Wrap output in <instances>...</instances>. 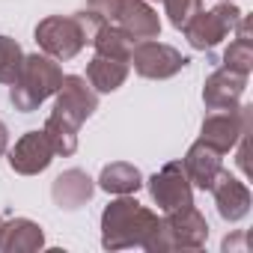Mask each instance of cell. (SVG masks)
Returning a JSON list of instances; mask_svg holds the SVG:
<instances>
[{"mask_svg": "<svg viewBox=\"0 0 253 253\" xmlns=\"http://www.w3.org/2000/svg\"><path fill=\"white\" fill-rule=\"evenodd\" d=\"M158 214L128 194L113 200L101 211V244L107 250H125V247H146L158 226Z\"/></svg>", "mask_w": 253, "mask_h": 253, "instance_id": "6da1fadb", "label": "cell"}, {"mask_svg": "<svg viewBox=\"0 0 253 253\" xmlns=\"http://www.w3.org/2000/svg\"><path fill=\"white\" fill-rule=\"evenodd\" d=\"M63 84V69L54 63V57L48 54H24L21 72L15 78V84H9V101L15 110L30 113L36 110L45 98H51Z\"/></svg>", "mask_w": 253, "mask_h": 253, "instance_id": "7a4b0ae2", "label": "cell"}, {"mask_svg": "<svg viewBox=\"0 0 253 253\" xmlns=\"http://www.w3.org/2000/svg\"><path fill=\"white\" fill-rule=\"evenodd\" d=\"M209 238V223L206 217L194 209H176V211H164V217L158 220L152 238L146 241L143 250L149 253H161V250H200Z\"/></svg>", "mask_w": 253, "mask_h": 253, "instance_id": "3957f363", "label": "cell"}, {"mask_svg": "<svg viewBox=\"0 0 253 253\" xmlns=\"http://www.w3.org/2000/svg\"><path fill=\"white\" fill-rule=\"evenodd\" d=\"M86 9L98 12L104 18V24L119 27L134 42L158 39V33H161L158 12L146 3V0H86Z\"/></svg>", "mask_w": 253, "mask_h": 253, "instance_id": "277c9868", "label": "cell"}, {"mask_svg": "<svg viewBox=\"0 0 253 253\" xmlns=\"http://www.w3.org/2000/svg\"><path fill=\"white\" fill-rule=\"evenodd\" d=\"M241 15H244V12H241L238 6H232L229 0H220L214 9H209V12L200 9V12L191 18V24L185 27V36H188L191 48H197V51H211L214 45H220V42L238 27Z\"/></svg>", "mask_w": 253, "mask_h": 253, "instance_id": "5b68a950", "label": "cell"}, {"mask_svg": "<svg viewBox=\"0 0 253 253\" xmlns=\"http://www.w3.org/2000/svg\"><path fill=\"white\" fill-rule=\"evenodd\" d=\"M36 45L54 60H72L84 51L86 36L75 15H48L36 24Z\"/></svg>", "mask_w": 253, "mask_h": 253, "instance_id": "8992f818", "label": "cell"}, {"mask_svg": "<svg viewBox=\"0 0 253 253\" xmlns=\"http://www.w3.org/2000/svg\"><path fill=\"white\" fill-rule=\"evenodd\" d=\"M250 116L253 107L250 104H238L232 110H211L203 119V128H200V140L209 143L211 149H217L220 155L235 149L238 137L250 131Z\"/></svg>", "mask_w": 253, "mask_h": 253, "instance_id": "52a82bcc", "label": "cell"}, {"mask_svg": "<svg viewBox=\"0 0 253 253\" xmlns=\"http://www.w3.org/2000/svg\"><path fill=\"white\" fill-rule=\"evenodd\" d=\"M134 72L140 78H149V81H167L173 75H179L191 60L176 51L173 45H164V42H155V39H146V42H137L134 51H131V60Z\"/></svg>", "mask_w": 253, "mask_h": 253, "instance_id": "ba28073f", "label": "cell"}, {"mask_svg": "<svg viewBox=\"0 0 253 253\" xmlns=\"http://www.w3.org/2000/svg\"><path fill=\"white\" fill-rule=\"evenodd\" d=\"M54 95H57V104H54L51 113L60 116L63 122L75 125V128H81L98 107V92L81 75H63V84Z\"/></svg>", "mask_w": 253, "mask_h": 253, "instance_id": "9c48e42d", "label": "cell"}, {"mask_svg": "<svg viewBox=\"0 0 253 253\" xmlns=\"http://www.w3.org/2000/svg\"><path fill=\"white\" fill-rule=\"evenodd\" d=\"M149 194L161 211H176L185 206H194V185L179 161L164 164L152 179H149Z\"/></svg>", "mask_w": 253, "mask_h": 253, "instance_id": "30bf717a", "label": "cell"}, {"mask_svg": "<svg viewBox=\"0 0 253 253\" xmlns=\"http://www.w3.org/2000/svg\"><path fill=\"white\" fill-rule=\"evenodd\" d=\"M54 161V146L45 137V131H27L12 149H9V167L21 176H36L48 170Z\"/></svg>", "mask_w": 253, "mask_h": 253, "instance_id": "8fae6325", "label": "cell"}, {"mask_svg": "<svg viewBox=\"0 0 253 253\" xmlns=\"http://www.w3.org/2000/svg\"><path fill=\"white\" fill-rule=\"evenodd\" d=\"M247 86V75H238L232 69H217L203 84V101L209 110H232L241 104Z\"/></svg>", "mask_w": 253, "mask_h": 253, "instance_id": "7c38bea8", "label": "cell"}, {"mask_svg": "<svg viewBox=\"0 0 253 253\" xmlns=\"http://www.w3.org/2000/svg\"><path fill=\"white\" fill-rule=\"evenodd\" d=\"M209 191L214 194L217 214H220L226 223H235V220H241V217L250 211V191H247V185L238 182L235 176H229L226 170L217 173V179L211 182Z\"/></svg>", "mask_w": 253, "mask_h": 253, "instance_id": "4fadbf2b", "label": "cell"}, {"mask_svg": "<svg viewBox=\"0 0 253 253\" xmlns=\"http://www.w3.org/2000/svg\"><path fill=\"white\" fill-rule=\"evenodd\" d=\"M92 191H95V182L89 179L86 170H78V167L63 170V173L54 179V185H51L54 203H57L60 209H66V211H75V209H81L84 203H89Z\"/></svg>", "mask_w": 253, "mask_h": 253, "instance_id": "5bb4252c", "label": "cell"}, {"mask_svg": "<svg viewBox=\"0 0 253 253\" xmlns=\"http://www.w3.org/2000/svg\"><path fill=\"white\" fill-rule=\"evenodd\" d=\"M45 244V232L30 217H12L0 226V250L3 253H33Z\"/></svg>", "mask_w": 253, "mask_h": 253, "instance_id": "9a60e30c", "label": "cell"}, {"mask_svg": "<svg viewBox=\"0 0 253 253\" xmlns=\"http://www.w3.org/2000/svg\"><path fill=\"white\" fill-rule=\"evenodd\" d=\"M182 167H185V173H188L191 185H197L200 191H209V188H211V182L217 179V173L223 170V164H220V152H217V149H211V146H209V143H203V140H197V143L188 149V155H185Z\"/></svg>", "mask_w": 253, "mask_h": 253, "instance_id": "2e32d148", "label": "cell"}, {"mask_svg": "<svg viewBox=\"0 0 253 253\" xmlns=\"http://www.w3.org/2000/svg\"><path fill=\"white\" fill-rule=\"evenodd\" d=\"M128 69L131 63L125 60H113V57H104V54H95L86 66V81L95 92H113L125 84L128 78Z\"/></svg>", "mask_w": 253, "mask_h": 253, "instance_id": "e0dca14e", "label": "cell"}, {"mask_svg": "<svg viewBox=\"0 0 253 253\" xmlns=\"http://www.w3.org/2000/svg\"><path fill=\"white\" fill-rule=\"evenodd\" d=\"M143 185V176L134 164H125V161H113L101 170L98 176V188L107 191V194H116V197H125V194H137Z\"/></svg>", "mask_w": 253, "mask_h": 253, "instance_id": "ac0fdd59", "label": "cell"}, {"mask_svg": "<svg viewBox=\"0 0 253 253\" xmlns=\"http://www.w3.org/2000/svg\"><path fill=\"white\" fill-rule=\"evenodd\" d=\"M235 39L229 42V48L223 51V69H232L238 75H250L253 69V39H250V18L241 15L238 27L232 30Z\"/></svg>", "mask_w": 253, "mask_h": 253, "instance_id": "d6986e66", "label": "cell"}, {"mask_svg": "<svg viewBox=\"0 0 253 253\" xmlns=\"http://www.w3.org/2000/svg\"><path fill=\"white\" fill-rule=\"evenodd\" d=\"M95 48V54H104V57H113V60H131V51H134V39L128 33H122L119 27L113 24H101V30L95 33V39L89 42Z\"/></svg>", "mask_w": 253, "mask_h": 253, "instance_id": "ffe728a7", "label": "cell"}, {"mask_svg": "<svg viewBox=\"0 0 253 253\" xmlns=\"http://www.w3.org/2000/svg\"><path fill=\"white\" fill-rule=\"evenodd\" d=\"M42 131H45V137L51 140L54 155H75V152H78V128H75V125H69V122H63L60 116L51 113Z\"/></svg>", "mask_w": 253, "mask_h": 253, "instance_id": "44dd1931", "label": "cell"}, {"mask_svg": "<svg viewBox=\"0 0 253 253\" xmlns=\"http://www.w3.org/2000/svg\"><path fill=\"white\" fill-rule=\"evenodd\" d=\"M24 63V51L12 36H0V84H15Z\"/></svg>", "mask_w": 253, "mask_h": 253, "instance_id": "7402d4cb", "label": "cell"}, {"mask_svg": "<svg viewBox=\"0 0 253 253\" xmlns=\"http://www.w3.org/2000/svg\"><path fill=\"white\" fill-rule=\"evenodd\" d=\"M164 9H167V18L176 30H185L191 24V18L203 9V0H164Z\"/></svg>", "mask_w": 253, "mask_h": 253, "instance_id": "603a6c76", "label": "cell"}, {"mask_svg": "<svg viewBox=\"0 0 253 253\" xmlns=\"http://www.w3.org/2000/svg\"><path fill=\"white\" fill-rule=\"evenodd\" d=\"M235 146H238V158H235V161H238L241 173H250V131H247V134H241Z\"/></svg>", "mask_w": 253, "mask_h": 253, "instance_id": "cb8c5ba5", "label": "cell"}, {"mask_svg": "<svg viewBox=\"0 0 253 253\" xmlns=\"http://www.w3.org/2000/svg\"><path fill=\"white\" fill-rule=\"evenodd\" d=\"M6 146H9V128H6L3 122H0V155L6 152Z\"/></svg>", "mask_w": 253, "mask_h": 253, "instance_id": "d4e9b609", "label": "cell"}, {"mask_svg": "<svg viewBox=\"0 0 253 253\" xmlns=\"http://www.w3.org/2000/svg\"><path fill=\"white\" fill-rule=\"evenodd\" d=\"M0 226H3V217H0Z\"/></svg>", "mask_w": 253, "mask_h": 253, "instance_id": "484cf974", "label": "cell"}]
</instances>
